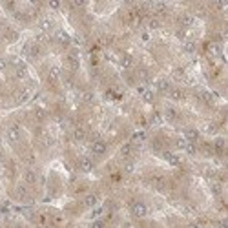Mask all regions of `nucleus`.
<instances>
[{"instance_id":"obj_10","label":"nucleus","mask_w":228,"mask_h":228,"mask_svg":"<svg viewBox=\"0 0 228 228\" xmlns=\"http://www.w3.org/2000/svg\"><path fill=\"white\" fill-rule=\"evenodd\" d=\"M49 27H51V20H48V18H46V20L40 22V29H42V31H48Z\"/></svg>"},{"instance_id":"obj_21","label":"nucleus","mask_w":228,"mask_h":228,"mask_svg":"<svg viewBox=\"0 0 228 228\" xmlns=\"http://www.w3.org/2000/svg\"><path fill=\"white\" fill-rule=\"evenodd\" d=\"M203 99L210 102V101H212V95H210V93H206V91H203Z\"/></svg>"},{"instance_id":"obj_12","label":"nucleus","mask_w":228,"mask_h":228,"mask_svg":"<svg viewBox=\"0 0 228 228\" xmlns=\"http://www.w3.org/2000/svg\"><path fill=\"white\" fill-rule=\"evenodd\" d=\"M184 49H186L188 53H194V51H195V44H194V42H186V44H184Z\"/></svg>"},{"instance_id":"obj_6","label":"nucleus","mask_w":228,"mask_h":228,"mask_svg":"<svg viewBox=\"0 0 228 228\" xmlns=\"http://www.w3.org/2000/svg\"><path fill=\"white\" fill-rule=\"evenodd\" d=\"M57 38H58L62 44H68V42H69V37H68L64 31H57Z\"/></svg>"},{"instance_id":"obj_14","label":"nucleus","mask_w":228,"mask_h":228,"mask_svg":"<svg viewBox=\"0 0 228 228\" xmlns=\"http://www.w3.org/2000/svg\"><path fill=\"white\" fill-rule=\"evenodd\" d=\"M181 22L188 26V24H192V17H190V15H182V17H181Z\"/></svg>"},{"instance_id":"obj_9","label":"nucleus","mask_w":228,"mask_h":228,"mask_svg":"<svg viewBox=\"0 0 228 228\" xmlns=\"http://www.w3.org/2000/svg\"><path fill=\"white\" fill-rule=\"evenodd\" d=\"M164 157L172 162V164H179V159H177L175 155H172V153H164Z\"/></svg>"},{"instance_id":"obj_20","label":"nucleus","mask_w":228,"mask_h":228,"mask_svg":"<svg viewBox=\"0 0 228 228\" xmlns=\"http://www.w3.org/2000/svg\"><path fill=\"white\" fill-rule=\"evenodd\" d=\"M177 148H186V141L179 139V141H177Z\"/></svg>"},{"instance_id":"obj_24","label":"nucleus","mask_w":228,"mask_h":228,"mask_svg":"<svg viewBox=\"0 0 228 228\" xmlns=\"http://www.w3.org/2000/svg\"><path fill=\"white\" fill-rule=\"evenodd\" d=\"M148 26H150V27L153 29V27H157V26H159V22H157V20H150V24H148Z\"/></svg>"},{"instance_id":"obj_23","label":"nucleus","mask_w":228,"mask_h":228,"mask_svg":"<svg viewBox=\"0 0 228 228\" xmlns=\"http://www.w3.org/2000/svg\"><path fill=\"white\" fill-rule=\"evenodd\" d=\"M166 115H168V117H175V111H173L172 108H168V110H166Z\"/></svg>"},{"instance_id":"obj_7","label":"nucleus","mask_w":228,"mask_h":228,"mask_svg":"<svg viewBox=\"0 0 228 228\" xmlns=\"http://www.w3.org/2000/svg\"><path fill=\"white\" fill-rule=\"evenodd\" d=\"M7 135H9L11 141H17V139H18V130H17V128H11V130L7 131Z\"/></svg>"},{"instance_id":"obj_8","label":"nucleus","mask_w":228,"mask_h":228,"mask_svg":"<svg viewBox=\"0 0 228 228\" xmlns=\"http://www.w3.org/2000/svg\"><path fill=\"white\" fill-rule=\"evenodd\" d=\"M186 137L190 139V141H195V139L199 137V133H197L195 130H188V131H186Z\"/></svg>"},{"instance_id":"obj_25","label":"nucleus","mask_w":228,"mask_h":228,"mask_svg":"<svg viewBox=\"0 0 228 228\" xmlns=\"http://www.w3.org/2000/svg\"><path fill=\"white\" fill-rule=\"evenodd\" d=\"M7 66V62L6 60H4V58H0V69H4V68H6Z\"/></svg>"},{"instance_id":"obj_2","label":"nucleus","mask_w":228,"mask_h":228,"mask_svg":"<svg viewBox=\"0 0 228 228\" xmlns=\"http://www.w3.org/2000/svg\"><path fill=\"white\" fill-rule=\"evenodd\" d=\"M91 152L93 153H97V155H102L104 152H106V144H104V142H93V146H91Z\"/></svg>"},{"instance_id":"obj_13","label":"nucleus","mask_w":228,"mask_h":228,"mask_svg":"<svg viewBox=\"0 0 228 228\" xmlns=\"http://www.w3.org/2000/svg\"><path fill=\"white\" fill-rule=\"evenodd\" d=\"M73 135H75L77 141H82V139H84V130H80V128H78V130H75V133H73Z\"/></svg>"},{"instance_id":"obj_17","label":"nucleus","mask_w":228,"mask_h":228,"mask_svg":"<svg viewBox=\"0 0 228 228\" xmlns=\"http://www.w3.org/2000/svg\"><path fill=\"white\" fill-rule=\"evenodd\" d=\"M159 90H161V91H166V90H168V82H166V80H161V82H159Z\"/></svg>"},{"instance_id":"obj_27","label":"nucleus","mask_w":228,"mask_h":228,"mask_svg":"<svg viewBox=\"0 0 228 228\" xmlns=\"http://www.w3.org/2000/svg\"><path fill=\"white\" fill-rule=\"evenodd\" d=\"M0 40H2V37H0Z\"/></svg>"},{"instance_id":"obj_3","label":"nucleus","mask_w":228,"mask_h":228,"mask_svg":"<svg viewBox=\"0 0 228 228\" xmlns=\"http://www.w3.org/2000/svg\"><path fill=\"white\" fill-rule=\"evenodd\" d=\"M80 168H82L84 172H90L91 168H93V162L90 159H80Z\"/></svg>"},{"instance_id":"obj_19","label":"nucleus","mask_w":228,"mask_h":228,"mask_svg":"<svg viewBox=\"0 0 228 228\" xmlns=\"http://www.w3.org/2000/svg\"><path fill=\"white\" fill-rule=\"evenodd\" d=\"M91 228H104V223H102V221H95Z\"/></svg>"},{"instance_id":"obj_4","label":"nucleus","mask_w":228,"mask_h":228,"mask_svg":"<svg viewBox=\"0 0 228 228\" xmlns=\"http://www.w3.org/2000/svg\"><path fill=\"white\" fill-rule=\"evenodd\" d=\"M95 203H97V195H93V194H90L84 199V205L86 206H95Z\"/></svg>"},{"instance_id":"obj_1","label":"nucleus","mask_w":228,"mask_h":228,"mask_svg":"<svg viewBox=\"0 0 228 228\" xmlns=\"http://www.w3.org/2000/svg\"><path fill=\"white\" fill-rule=\"evenodd\" d=\"M131 212H133V215H137V217H144L148 210L142 203H135V205H131Z\"/></svg>"},{"instance_id":"obj_26","label":"nucleus","mask_w":228,"mask_h":228,"mask_svg":"<svg viewBox=\"0 0 228 228\" xmlns=\"http://www.w3.org/2000/svg\"><path fill=\"white\" fill-rule=\"evenodd\" d=\"M188 228H199L197 225H188Z\"/></svg>"},{"instance_id":"obj_15","label":"nucleus","mask_w":228,"mask_h":228,"mask_svg":"<svg viewBox=\"0 0 228 228\" xmlns=\"http://www.w3.org/2000/svg\"><path fill=\"white\" fill-rule=\"evenodd\" d=\"M82 99H84L86 102H93V95H91L90 91H86V93H84V95H82Z\"/></svg>"},{"instance_id":"obj_18","label":"nucleus","mask_w":228,"mask_h":228,"mask_svg":"<svg viewBox=\"0 0 228 228\" xmlns=\"http://www.w3.org/2000/svg\"><path fill=\"white\" fill-rule=\"evenodd\" d=\"M130 152H131V148H130V146H122L121 155H130Z\"/></svg>"},{"instance_id":"obj_22","label":"nucleus","mask_w":228,"mask_h":228,"mask_svg":"<svg viewBox=\"0 0 228 228\" xmlns=\"http://www.w3.org/2000/svg\"><path fill=\"white\" fill-rule=\"evenodd\" d=\"M17 77H26V69H18V71H17Z\"/></svg>"},{"instance_id":"obj_16","label":"nucleus","mask_w":228,"mask_h":228,"mask_svg":"<svg viewBox=\"0 0 228 228\" xmlns=\"http://www.w3.org/2000/svg\"><path fill=\"white\" fill-rule=\"evenodd\" d=\"M142 97H144V101H152V99H153V93L144 90V93H142Z\"/></svg>"},{"instance_id":"obj_11","label":"nucleus","mask_w":228,"mask_h":228,"mask_svg":"<svg viewBox=\"0 0 228 228\" xmlns=\"http://www.w3.org/2000/svg\"><path fill=\"white\" fill-rule=\"evenodd\" d=\"M172 99L181 101V99H182V91H181V90H173V91H172Z\"/></svg>"},{"instance_id":"obj_5","label":"nucleus","mask_w":228,"mask_h":228,"mask_svg":"<svg viewBox=\"0 0 228 228\" xmlns=\"http://www.w3.org/2000/svg\"><path fill=\"white\" fill-rule=\"evenodd\" d=\"M24 179H26L27 182H35V181H37V175H35L31 170H27L26 173H24Z\"/></svg>"}]
</instances>
